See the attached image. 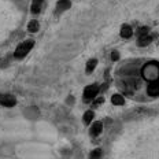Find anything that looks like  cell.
Segmentation results:
<instances>
[{"instance_id": "9c48e42d", "label": "cell", "mask_w": 159, "mask_h": 159, "mask_svg": "<svg viewBox=\"0 0 159 159\" xmlns=\"http://www.w3.org/2000/svg\"><path fill=\"white\" fill-rule=\"evenodd\" d=\"M70 7H71L70 0H59V2L56 3V11L58 12L66 11V10H69Z\"/></svg>"}, {"instance_id": "277c9868", "label": "cell", "mask_w": 159, "mask_h": 159, "mask_svg": "<svg viewBox=\"0 0 159 159\" xmlns=\"http://www.w3.org/2000/svg\"><path fill=\"white\" fill-rule=\"evenodd\" d=\"M102 132H103V122H100V121L92 122L91 128H89V134L92 137H98V136L102 134Z\"/></svg>"}, {"instance_id": "ba28073f", "label": "cell", "mask_w": 159, "mask_h": 159, "mask_svg": "<svg viewBox=\"0 0 159 159\" xmlns=\"http://www.w3.org/2000/svg\"><path fill=\"white\" fill-rule=\"evenodd\" d=\"M0 103L4 106V107H12V106L16 104V99L11 95H6L0 99Z\"/></svg>"}, {"instance_id": "5bb4252c", "label": "cell", "mask_w": 159, "mask_h": 159, "mask_svg": "<svg viewBox=\"0 0 159 159\" xmlns=\"http://www.w3.org/2000/svg\"><path fill=\"white\" fill-rule=\"evenodd\" d=\"M39 29H40V24H39L37 21H32V22H29V25H28V30L30 32V33L39 32Z\"/></svg>"}, {"instance_id": "8fae6325", "label": "cell", "mask_w": 159, "mask_h": 159, "mask_svg": "<svg viewBox=\"0 0 159 159\" xmlns=\"http://www.w3.org/2000/svg\"><path fill=\"white\" fill-rule=\"evenodd\" d=\"M111 103L114 106H124L125 104V98L121 93H114L111 96Z\"/></svg>"}, {"instance_id": "7a4b0ae2", "label": "cell", "mask_w": 159, "mask_h": 159, "mask_svg": "<svg viewBox=\"0 0 159 159\" xmlns=\"http://www.w3.org/2000/svg\"><path fill=\"white\" fill-rule=\"evenodd\" d=\"M99 92H100V87L98 84H91L85 87L84 93H82V100L84 103H92L96 98H98Z\"/></svg>"}, {"instance_id": "2e32d148", "label": "cell", "mask_w": 159, "mask_h": 159, "mask_svg": "<svg viewBox=\"0 0 159 159\" xmlns=\"http://www.w3.org/2000/svg\"><path fill=\"white\" fill-rule=\"evenodd\" d=\"M137 37H140V36H145V34H150V28L148 26H141V28L137 29Z\"/></svg>"}, {"instance_id": "e0dca14e", "label": "cell", "mask_w": 159, "mask_h": 159, "mask_svg": "<svg viewBox=\"0 0 159 159\" xmlns=\"http://www.w3.org/2000/svg\"><path fill=\"white\" fill-rule=\"evenodd\" d=\"M92 103H93V106H99V104L104 103V98H103V96H98V98H96Z\"/></svg>"}, {"instance_id": "ac0fdd59", "label": "cell", "mask_w": 159, "mask_h": 159, "mask_svg": "<svg viewBox=\"0 0 159 159\" xmlns=\"http://www.w3.org/2000/svg\"><path fill=\"white\" fill-rule=\"evenodd\" d=\"M119 59V52L118 51H112L111 52V61L112 62H117Z\"/></svg>"}, {"instance_id": "52a82bcc", "label": "cell", "mask_w": 159, "mask_h": 159, "mask_svg": "<svg viewBox=\"0 0 159 159\" xmlns=\"http://www.w3.org/2000/svg\"><path fill=\"white\" fill-rule=\"evenodd\" d=\"M119 36L122 39H130L133 36V29H132L130 25L128 24H124L121 26V30H119Z\"/></svg>"}, {"instance_id": "5b68a950", "label": "cell", "mask_w": 159, "mask_h": 159, "mask_svg": "<svg viewBox=\"0 0 159 159\" xmlns=\"http://www.w3.org/2000/svg\"><path fill=\"white\" fill-rule=\"evenodd\" d=\"M147 93L151 98H158L159 96V81H151L147 85Z\"/></svg>"}, {"instance_id": "8992f818", "label": "cell", "mask_w": 159, "mask_h": 159, "mask_svg": "<svg viewBox=\"0 0 159 159\" xmlns=\"http://www.w3.org/2000/svg\"><path fill=\"white\" fill-rule=\"evenodd\" d=\"M154 41V37H152V34H145V36H140V37H137V41H136V44L139 45V47H147V45H150L151 43Z\"/></svg>"}, {"instance_id": "3957f363", "label": "cell", "mask_w": 159, "mask_h": 159, "mask_svg": "<svg viewBox=\"0 0 159 159\" xmlns=\"http://www.w3.org/2000/svg\"><path fill=\"white\" fill-rule=\"evenodd\" d=\"M33 45H34V41H33V40H26V41L21 43V44L16 47L15 52H14V56L16 59L25 58V56L29 54V51L33 48Z\"/></svg>"}, {"instance_id": "ffe728a7", "label": "cell", "mask_w": 159, "mask_h": 159, "mask_svg": "<svg viewBox=\"0 0 159 159\" xmlns=\"http://www.w3.org/2000/svg\"><path fill=\"white\" fill-rule=\"evenodd\" d=\"M158 43H159V41H158Z\"/></svg>"}, {"instance_id": "4fadbf2b", "label": "cell", "mask_w": 159, "mask_h": 159, "mask_svg": "<svg viewBox=\"0 0 159 159\" xmlns=\"http://www.w3.org/2000/svg\"><path fill=\"white\" fill-rule=\"evenodd\" d=\"M41 6H43V0H33L32 2V10L30 11L33 14H39L40 10H41Z\"/></svg>"}, {"instance_id": "9a60e30c", "label": "cell", "mask_w": 159, "mask_h": 159, "mask_svg": "<svg viewBox=\"0 0 159 159\" xmlns=\"http://www.w3.org/2000/svg\"><path fill=\"white\" fill-rule=\"evenodd\" d=\"M102 155H103V151H102L100 148H95V150L89 154V159H102Z\"/></svg>"}, {"instance_id": "d6986e66", "label": "cell", "mask_w": 159, "mask_h": 159, "mask_svg": "<svg viewBox=\"0 0 159 159\" xmlns=\"http://www.w3.org/2000/svg\"><path fill=\"white\" fill-rule=\"evenodd\" d=\"M0 99H2V96H0Z\"/></svg>"}, {"instance_id": "30bf717a", "label": "cell", "mask_w": 159, "mask_h": 159, "mask_svg": "<svg viewBox=\"0 0 159 159\" xmlns=\"http://www.w3.org/2000/svg\"><path fill=\"white\" fill-rule=\"evenodd\" d=\"M93 118H95V112L92 110H87L82 115V122H84V125H91L93 122Z\"/></svg>"}, {"instance_id": "7c38bea8", "label": "cell", "mask_w": 159, "mask_h": 159, "mask_svg": "<svg viewBox=\"0 0 159 159\" xmlns=\"http://www.w3.org/2000/svg\"><path fill=\"white\" fill-rule=\"evenodd\" d=\"M96 66H98V59H96V58L89 59V61L87 62V66H85V73H87V74L92 73L96 69Z\"/></svg>"}, {"instance_id": "6da1fadb", "label": "cell", "mask_w": 159, "mask_h": 159, "mask_svg": "<svg viewBox=\"0 0 159 159\" xmlns=\"http://www.w3.org/2000/svg\"><path fill=\"white\" fill-rule=\"evenodd\" d=\"M143 77L148 82L159 81V62H150L145 65L143 69Z\"/></svg>"}]
</instances>
